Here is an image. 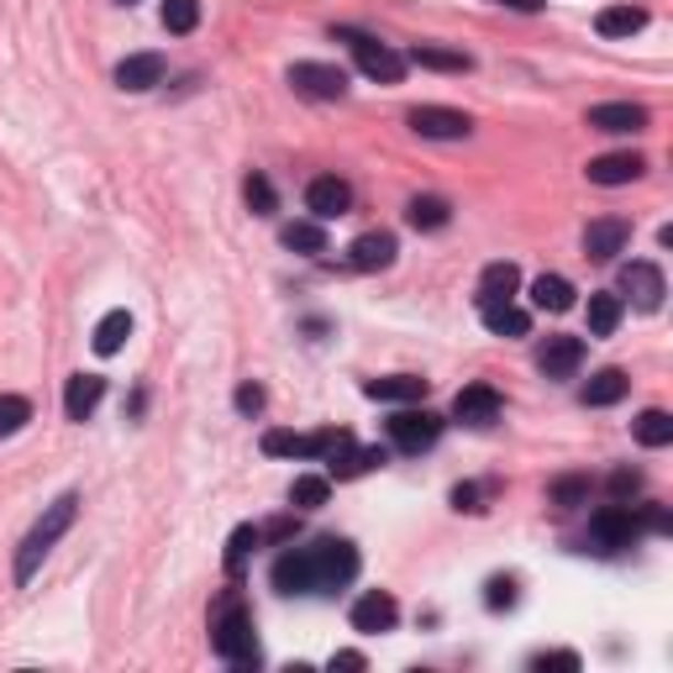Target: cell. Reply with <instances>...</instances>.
<instances>
[{"label": "cell", "instance_id": "1", "mask_svg": "<svg viewBox=\"0 0 673 673\" xmlns=\"http://www.w3.org/2000/svg\"><path fill=\"white\" fill-rule=\"evenodd\" d=\"M268 578L279 595H336L358 578V548L347 537H316L306 548L274 558Z\"/></svg>", "mask_w": 673, "mask_h": 673}, {"label": "cell", "instance_id": "2", "mask_svg": "<svg viewBox=\"0 0 673 673\" xmlns=\"http://www.w3.org/2000/svg\"><path fill=\"white\" fill-rule=\"evenodd\" d=\"M211 648H217V658L232 663V669H258V663H264L258 637H253V610L242 605L238 589H227L217 605V616H211Z\"/></svg>", "mask_w": 673, "mask_h": 673}, {"label": "cell", "instance_id": "3", "mask_svg": "<svg viewBox=\"0 0 673 673\" xmlns=\"http://www.w3.org/2000/svg\"><path fill=\"white\" fill-rule=\"evenodd\" d=\"M74 516H79V495H74V489L69 495H58V500L37 516V527L22 537V553H16V584H26V578L37 574V563H43V558L53 553V542L74 527Z\"/></svg>", "mask_w": 673, "mask_h": 673}, {"label": "cell", "instance_id": "4", "mask_svg": "<svg viewBox=\"0 0 673 673\" xmlns=\"http://www.w3.org/2000/svg\"><path fill=\"white\" fill-rule=\"evenodd\" d=\"M336 37L353 48V58H358V69L374 79V85H400L406 79V53H395L389 43H379V37H368V32H353V26H336Z\"/></svg>", "mask_w": 673, "mask_h": 673}, {"label": "cell", "instance_id": "5", "mask_svg": "<svg viewBox=\"0 0 673 673\" xmlns=\"http://www.w3.org/2000/svg\"><path fill=\"white\" fill-rule=\"evenodd\" d=\"M385 432H389V442H395L400 453H427L437 437H442V416L421 410V400H416V406H400L395 416H389Z\"/></svg>", "mask_w": 673, "mask_h": 673}, {"label": "cell", "instance_id": "6", "mask_svg": "<svg viewBox=\"0 0 673 673\" xmlns=\"http://www.w3.org/2000/svg\"><path fill=\"white\" fill-rule=\"evenodd\" d=\"M642 537V521H637V510L631 505H605L589 516V548L595 553H621Z\"/></svg>", "mask_w": 673, "mask_h": 673}, {"label": "cell", "instance_id": "7", "mask_svg": "<svg viewBox=\"0 0 673 673\" xmlns=\"http://www.w3.org/2000/svg\"><path fill=\"white\" fill-rule=\"evenodd\" d=\"M406 126L427 143H463L474 132V117L468 111H453V106H416L406 117Z\"/></svg>", "mask_w": 673, "mask_h": 673}, {"label": "cell", "instance_id": "8", "mask_svg": "<svg viewBox=\"0 0 673 673\" xmlns=\"http://www.w3.org/2000/svg\"><path fill=\"white\" fill-rule=\"evenodd\" d=\"M621 300H631L637 311H658L663 306V295H669V285H663V268L648 264V258H631V264H621Z\"/></svg>", "mask_w": 673, "mask_h": 673}, {"label": "cell", "instance_id": "9", "mask_svg": "<svg viewBox=\"0 0 673 673\" xmlns=\"http://www.w3.org/2000/svg\"><path fill=\"white\" fill-rule=\"evenodd\" d=\"M289 85H295V96H306V100H342L347 96V69L306 58V64L289 69Z\"/></svg>", "mask_w": 673, "mask_h": 673}, {"label": "cell", "instance_id": "10", "mask_svg": "<svg viewBox=\"0 0 673 673\" xmlns=\"http://www.w3.org/2000/svg\"><path fill=\"white\" fill-rule=\"evenodd\" d=\"M336 442H347V432H336V427H327V432H264V453L268 457H327L336 448Z\"/></svg>", "mask_w": 673, "mask_h": 673}, {"label": "cell", "instance_id": "11", "mask_svg": "<svg viewBox=\"0 0 673 673\" xmlns=\"http://www.w3.org/2000/svg\"><path fill=\"white\" fill-rule=\"evenodd\" d=\"M347 621H353V631H363V637H379V631H395V621H400V605H395V595H389V589H368V595H358V600H353Z\"/></svg>", "mask_w": 673, "mask_h": 673}, {"label": "cell", "instance_id": "12", "mask_svg": "<svg viewBox=\"0 0 673 673\" xmlns=\"http://www.w3.org/2000/svg\"><path fill=\"white\" fill-rule=\"evenodd\" d=\"M306 211H311L316 221L347 217V211H353V185H347V179H336V174L311 179V185H306Z\"/></svg>", "mask_w": 673, "mask_h": 673}, {"label": "cell", "instance_id": "13", "mask_svg": "<svg viewBox=\"0 0 673 673\" xmlns=\"http://www.w3.org/2000/svg\"><path fill=\"white\" fill-rule=\"evenodd\" d=\"M626 242H631V227L621 217H600L584 227V258H595V264H610L616 253H626Z\"/></svg>", "mask_w": 673, "mask_h": 673}, {"label": "cell", "instance_id": "14", "mask_svg": "<svg viewBox=\"0 0 673 673\" xmlns=\"http://www.w3.org/2000/svg\"><path fill=\"white\" fill-rule=\"evenodd\" d=\"M385 463V448H358L353 437L347 442H336L332 453H327V479H363L368 468H379Z\"/></svg>", "mask_w": 673, "mask_h": 673}, {"label": "cell", "instance_id": "15", "mask_svg": "<svg viewBox=\"0 0 673 673\" xmlns=\"http://www.w3.org/2000/svg\"><path fill=\"white\" fill-rule=\"evenodd\" d=\"M578 363H584V336H548V342L537 347V368H542L548 379H574Z\"/></svg>", "mask_w": 673, "mask_h": 673}, {"label": "cell", "instance_id": "16", "mask_svg": "<svg viewBox=\"0 0 673 673\" xmlns=\"http://www.w3.org/2000/svg\"><path fill=\"white\" fill-rule=\"evenodd\" d=\"M453 416L463 421V427H489V421H500V389L463 385L453 395Z\"/></svg>", "mask_w": 673, "mask_h": 673}, {"label": "cell", "instance_id": "17", "mask_svg": "<svg viewBox=\"0 0 673 673\" xmlns=\"http://www.w3.org/2000/svg\"><path fill=\"white\" fill-rule=\"evenodd\" d=\"M589 126L595 132H642L648 126V106H631V100H605V106H589Z\"/></svg>", "mask_w": 673, "mask_h": 673}, {"label": "cell", "instance_id": "18", "mask_svg": "<svg viewBox=\"0 0 673 673\" xmlns=\"http://www.w3.org/2000/svg\"><path fill=\"white\" fill-rule=\"evenodd\" d=\"M363 395L379 406H416V400H427V379L421 374H389V379H368Z\"/></svg>", "mask_w": 673, "mask_h": 673}, {"label": "cell", "instance_id": "19", "mask_svg": "<svg viewBox=\"0 0 673 673\" xmlns=\"http://www.w3.org/2000/svg\"><path fill=\"white\" fill-rule=\"evenodd\" d=\"M642 158L637 153H605V158H589V185H605V190H616V185H631V179H642Z\"/></svg>", "mask_w": 673, "mask_h": 673}, {"label": "cell", "instance_id": "20", "mask_svg": "<svg viewBox=\"0 0 673 673\" xmlns=\"http://www.w3.org/2000/svg\"><path fill=\"white\" fill-rule=\"evenodd\" d=\"M395 232H363V238H353V247H347V264L363 268V274H374V268H389L395 264Z\"/></svg>", "mask_w": 673, "mask_h": 673}, {"label": "cell", "instance_id": "21", "mask_svg": "<svg viewBox=\"0 0 673 673\" xmlns=\"http://www.w3.org/2000/svg\"><path fill=\"white\" fill-rule=\"evenodd\" d=\"M164 53H132V58L117 64V85L121 90H153V85H164Z\"/></svg>", "mask_w": 673, "mask_h": 673}, {"label": "cell", "instance_id": "22", "mask_svg": "<svg viewBox=\"0 0 673 673\" xmlns=\"http://www.w3.org/2000/svg\"><path fill=\"white\" fill-rule=\"evenodd\" d=\"M106 400V379L100 374H74L64 385V416L69 421H90V410Z\"/></svg>", "mask_w": 673, "mask_h": 673}, {"label": "cell", "instance_id": "23", "mask_svg": "<svg viewBox=\"0 0 673 673\" xmlns=\"http://www.w3.org/2000/svg\"><path fill=\"white\" fill-rule=\"evenodd\" d=\"M479 316L495 336H527L531 332V316L521 311V306H510V300H479Z\"/></svg>", "mask_w": 673, "mask_h": 673}, {"label": "cell", "instance_id": "24", "mask_svg": "<svg viewBox=\"0 0 673 673\" xmlns=\"http://www.w3.org/2000/svg\"><path fill=\"white\" fill-rule=\"evenodd\" d=\"M406 64H421V69H442V74H468L474 69V58L463 48H437V43H416L406 53Z\"/></svg>", "mask_w": 673, "mask_h": 673}, {"label": "cell", "instance_id": "25", "mask_svg": "<svg viewBox=\"0 0 673 673\" xmlns=\"http://www.w3.org/2000/svg\"><path fill=\"white\" fill-rule=\"evenodd\" d=\"M642 26H648V11H642V5H631V0L605 5L600 16H595V32H600V37H631V32H642Z\"/></svg>", "mask_w": 673, "mask_h": 673}, {"label": "cell", "instance_id": "26", "mask_svg": "<svg viewBox=\"0 0 673 673\" xmlns=\"http://www.w3.org/2000/svg\"><path fill=\"white\" fill-rule=\"evenodd\" d=\"M126 336H132V311H106L96 321V336H90V342H96V353L100 358H111V353H121V347H126Z\"/></svg>", "mask_w": 673, "mask_h": 673}, {"label": "cell", "instance_id": "27", "mask_svg": "<svg viewBox=\"0 0 673 673\" xmlns=\"http://www.w3.org/2000/svg\"><path fill=\"white\" fill-rule=\"evenodd\" d=\"M531 306H537V311H569V306H574V285H569V279H563V274H537V279H531Z\"/></svg>", "mask_w": 673, "mask_h": 673}, {"label": "cell", "instance_id": "28", "mask_svg": "<svg viewBox=\"0 0 673 673\" xmlns=\"http://www.w3.org/2000/svg\"><path fill=\"white\" fill-rule=\"evenodd\" d=\"M406 221L416 227V232H442L448 221H453V206L442 200V195H416L406 206Z\"/></svg>", "mask_w": 673, "mask_h": 673}, {"label": "cell", "instance_id": "29", "mask_svg": "<svg viewBox=\"0 0 673 673\" xmlns=\"http://www.w3.org/2000/svg\"><path fill=\"white\" fill-rule=\"evenodd\" d=\"M626 389H631V379L621 368H600L578 395H584V406H616V400H626Z\"/></svg>", "mask_w": 673, "mask_h": 673}, {"label": "cell", "instance_id": "30", "mask_svg": "<svg viewBox=\"0 0 673 673\" xmlns=\"http://www.w3.org/2000/svg\"><path fill=\"white\" fill-rule=\"evenodd\" d=\"M621 316H626V300H621V295H610V289L589 295V332H595V336H610L616 327H621Z\"/></svg>", "mask_w": 673, "mask_h": 673}, {"label": "cell", "instance_id": "31", "mask_svg": "<svg viewBox=\"0 0 673 673\" xmlns=\"http://www.w3.org/2000/svg\"><path fill=\"white\" fill-rule=\"evenodd\" d=\"M521 285V268L516 264H489L479 274V300H510Z\"/></svg>", "mask_w": 673, "mask_h": 673}, {"label": "cell", "instance_id": "32", "mask_svg": "<svg viewBox=\"0 0 673 673\" xmlns=\"http://www.w3.org/2000/svg\"><path fill=\"white\" fill-rule=\"evenodd\" d=\"M631 432H637L642 448H669L673 442V416L669 410H642V416L631 421Z\"/></svg>", "mask_w": 673, "mask_h": 673}, {"label": "cell", "instance_id": "33", "mask_svg": "<svg viewBox=\"0 0 673 673\" xmlns=\"http://www.w3.org/2000/svg\"><path fill=\"white\" fill-rule=\"evenodd\" d=\"M289 253H327V232H321V221H289L285 232H279Z\"/></svg>", "mask_w": 673, "mask_h": 673}, {"label": "cell", "instance_id": "34", "mask_svg": "<svg viewBox=\"0 0 673 673\" xmlns=\"http://www.w3.org/2000/svg\"><path fill=\"white\" fill-rule=\"evenodd\" d=\"M332 500V479L327 474H300V479L289 484V505H300V510H316V505Z\"/></svg>", "mask_w": 673, "mask_h": 673}, {"label": "cell", "instance_id": "35", "mask_svg": "<svg viewBox=\"0 0 673 673\" xmlns=\"http://www.w3.org/2000/svg\"><path fill=\"white\" fill-rule=\"evenodd\" d=\"M242 200H247L253 217H274V211H279V195H274V185H268L264 174H247V179H242Z\"/></svg>", "mask_w": 673, "mask_h": 673}, {"label": "cell", "instance_id": "36", "mask_svg": "<svg viewBox=\"0 0 673 673\" xmlns=\"http://www.w3.org/2000/svg\"><path fill=\"white\" fill-rule=\"evenodd\" d=\"M32 421V400L26 395H0V437H16Z\"/></svg>", "mask_w": 673, "mask_h": 673}, {"label": "cell", "instance_id": "37", "mask_svg": "<svg viewBox=\"0 0 673 673\" xmlns=\"http://www.w3.org/2000/svg\"><path fill=\"white\" fill-rule=\"evenodd\" d=\"M264 542V531L258 527H238L232 531V542H227V574H242V563H247V553Z\"/></svg>", "mask_w": 673, "mask_h": 673}, {"label": "cell", "instance_id": "38", "mask_svg": "<svg viewBox=\"0 0 673 673\" xmlns=\"http://www.w3.org/2000/svg\"><path fill=\"white\" fill-rule=\"evenodd\" d=\"M164 26L168 32H195L200 26V0H164Z\"/></svg>", "mask_w": 673, "mask_h": 673}, {"label": "cell", "instance_id": "39", "mask_svg": "<svg viewBox=\"0 0 673 673\" xmlns=\"http://www.w3.org/2000/svg\"><path fill=\"white\" fill-rule=\"evenodd\" d=\"M584 500H589V479L569 474V479L553 484V505H584Z\"/></svg>", "mask_w": 673, "mask_h": 673}, {"label": "cell", "instance_id": "40", "mask_svg": "<svg viewBox=\"0 0 673 673\" xmlns=\"http://www.w3.org/2000/svg\"><path fill=\"white\" fill-rule=\"evenodd\" d=\"M637 489H642V474H637V468H616V474H610V495H616V505H626Z\"/></svg>", "mask_w": 673, "mask_h": 673}, {"label": "cell", "instance_id": "41", "mask_svg": "<svg viewBox=\"0 0 673 673\" xmlns=\"http://www.w3.org/2000/svg\"><path fill=\"white\" fill-rule=\"evenodd\" d=\"M484 605H489V610H510V605H516V578H489Z\"/></svg>", "mask_w": 673, "mask_h": 673}, {"label": "cell", "instance_id": "42", "mask_svg": "<svg viewBox=\"0 0 673 673\" xmlns=\"http://www.w3.org/2000/svg\"><path fill=\"white\" fill-rule=\"evenodd\" d=\"M531 669H569V673H578V652H537V658H531Z\"/></svg>", "mask_w": 673, "mask_h": 673}, {"label": "cell", "instance_id": "43", "mask_svg": "<svg viewBox=\"0 0 673 673\" xmlns=\"http://www.w3.org/2000/svg\"><path fill=\"white\" fill-rule=\"evenodd\" d=\"M238 410L242 416H258V410H264V385H242L238 389Z\"/></svg>", "mask_w": 673, "mask_h": 673}, {"label": "cell", "instance_id": "44", "mask_svg": "<svg viewBox=\"0 0 673 673\" xmlns=\"http://www.w3.org/2000/svg\"><path fill=\"white\" fill-rule=\"evenodd\" d=\"M453 505H457V510H479V489H474V484H457Z\"/></svg>", "mask_w": 673, "mask_h": 673}, {"label": "cell", "instance_id": "45", "mask_svg": "<svg viewBox=\"0 0 673 673\" xmlns=\"http://www.w3.org/2000/svg\"><path fill=\"white\" fill-rule=\"evenodd\" d=\"M332 669H368L363 652H332Z\"/></svg>", "mask_w": 673, "mask_h": 673}, {"label": "cell", "instance_id": "46", "mask_svg": "<svg viewBox=\"0 0 673 673\" xmlns=\"http://www.w3.org/2000/svg\"><path fill=\"white\" fill-rule=\"evenodd\" d=\"M500 5H510V11H527V16H537V11H542V0H500Z\"/></svg>", "mask_w": 673, "mask_h": 673}, {"label": "cell", "instance_id": "47", "mask_svg": "<svg viewBox=\"0 0 673 673\" xmlns=\"http://www.w3.org/2000/svg\"><path fill=\"white\" fill-rule=\"evenodd\" d=\"M117 5H137V0H117Z\"/></svg>", "mask_w": 673, "mask_h": 673}]
</instances>
